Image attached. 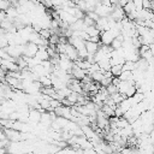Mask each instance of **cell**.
Segmentation results:
<instances>
[{
    "instance_id": "obj_13",
    "label": "cell",
    "mask_w": 154,
    "mask_h": 154,
    "mask_svg": "<svg viewBox=\"0 0 154 154\" xmlns=\"http://www.w3.org/2000/svg\"><path fill=\"white\" fill-rule=\"evenodd\" d=\"M112 78H113V77H107V76H105V77L102 78V81L100 82V84L103 85V87H107V85H109V84L112 83Z\"/></svg>"
},
{
    "instance_id": "obj_10",
    "label": "cell",
    "mask_w": 154,
    "mask_h": 154,
    "mask_svg": "<svg viewBox=\"0 0 154 154\" xmlns=\"http://www.w3.org/2000/svg\"><path fill=\"white\" fill-rule=\"evenodd\" d=\"M11 0H0V11H6L8 7H11Z\"/></svg>"
},
{
    "instance_id": "obj_16",
    "label": "cell",
    "mask_w": 154,
    "mask_h": 154,
    "mask_svg": "<svg viewBox=\"0 0 154 154\" xmlns=\"http://www.w3.org/2000/svg\"><path fill=\"white\" fill-rule=\"evenodd\" d=\"M112 5H118V0H111Z\"/></svg>"
},
{
    "instance_id": "obj_7",
    "label": "cell",
    "mask_w": 154,
    "mask_h": 154,
    "mask_svg": "<svg viewBox=\"0 0 154 154\" xmlns=\"http://www.w3.org/2000/svg\"><path fill=\"white\" fill-rule=\"evenodd\" d=\"M118 77H119V79H120V81H129V79H134L132 71H130V70H123Z\"/></svg>"
},
{
    "instance_id": "obj_11",
    "label": "cell",
    "mask_w": 154,
    "mask_h": 154,
    "mask_svg": "<svg viewBox=\"0 0 154 154\" xmlns=\"http://www.w3.org/2000/svg\"><path fill=\"white\" fill-rule=\"evenodd\" d=\"M109 46H111L113 49H118V48H120V47L123 46V41H120L119 38H117V37H116V38L112 41V43H111Z\"/></svg>"
},
{
    "instance_id": "obj_8",
    "label": "cell",
    "mask_w": 154,
    "mask_h": 154,
    "mask_svg": "<svg viewBox=\"0 0 154 154\" xmlns=\"http://www.w3.org/2000/svg\"><path fill=\"white\" fill-rule=\"evenodd\" d=\"M85 31L88 32L89 36H100V32H101V31L96 28L95 24H94V25H89V26H87Z\"/></svg>"
},
{
    "instance_id": "obj_1",
    "label": "cell",
    "mask_w": 154,
    "mask_h": 154,
    "mask_svg": "<svg viewBox=\"0 0 154 154\" xmlns=\"http://www.w3.org/2000/svg\"><path fill=\"white\" fill-rule=\"evenodd\" d=\"M120 34V30L118 29H107L100 32V42L101 45H107L109 46L112 41Z\"/></svg>"
},
{
    "instance_id": "obj_9",
    "label": "cell",
    "mask_w": 154,
    "mask_h": 154,
    "mask_svg": "<svg viewBox=\"0 0 154 154\" xmlns=\"http://www.w3.org/2000/svg\"><path fill=\"white\" fill-rule=\"evenodd\" d=\"M123 71V65L122 64H117V65H112L111 66V72L113 75V77H118L120 75V72Z\"/></svg>"
},
{
    "instance_id": "obj_5",
    "label": "cell",
    "mask_w": 154,
    "mask_h": 154,
    "mask_svg": "<svg viewBox=\"0 0 154 154\" xmlns=\"http://www.w3.org/2000/svg\"><path fill=\"white\" fill-rule=\"evenodd\" d=\"M65 53H66L67 57H69L71 60H73V61H76L77 59H79V58H78V52H77V49H76L70 42H66V51H65Z\"/></svg>"
},
{
    "instance_id": "obj_2",
    "label": "cell",
    "mask_w": 154,
    "mask_h": 154,
    "mask_svg": "<svg viewBox=\"0 0 154 154\" xmlns=\"http://www.w3.org/2000/svg\"><path fill=\"white\" fill-rule=\"evenodd\" d=\"M37 51H38V45H36V43L29 41V42H26V43L24 45L23 55H26V57H35Z\"/></svg>"
},
{
    "instance_id": "obj_4",
    "label": "cell",
    "mask_w": 154,
    "mask_h": 154,
    "mask_svg": "<svg viewBox=\"0 0 154 154\" xmlns=\"http://www.w3.org/2000/svg\"><path fill=\"white\" fill-rule=\"evenodd\" d=\"M70 73H71L72 78H77V79L82 81V79L85 77L87 71H85V70H83V69H81L79 66H77V65L75 64V65H73V67H72V70L70 71Z\"/></svg>"
},
{
    "instance_id": "obj_14",
    "label": "cell",
    "mask_w": 154,
    "mask_h": 154,
    "mask_svg": "<svg viewBox=\"0 0 154 154\" xmlns=\"http://www.w3.org/2000/svg\"><path fill=\"white\" fill-rule=\"evenodd\" d=\"M87 16H89V17H90V18H91L94 22H96V20L100 18V16H99V14H97L95 11H88V12H87Z\"/></svg>"
},
{
    "instance_id": "obj_15",
    "label": "cell",
    "mask_w": 154,
    "mask_h": 154,
    "mask_svg": "<svg viewBox=\"0 0 154 154\" xmlns=\"http://www.w3.org/2000/svg\"><path fill=\"white\" fill-rule=\"evenodd\" d=\"M83 22H84V24H85L87 26H89V25H94V24H95V22H94V20H93V19H91L89 16H87V14L84 16Z\"/></svg>"
},
{
    "instance_id": "obj_3",
    "label": "cell",
    "mask_w": 154,
    "mask_h": 154,
    "mask_svg": "<svg viewBox=\"0 0 154 154\" xmlns=\"http://www.w3.org/2000/svg\"><path fill=\"white\" fill-rule=\"evenodd\" d=\"M100 17H107L111 12H112V6H107L102 2H99L96 6H95V10H94Z\"/></svg>"
},
{
    "instance_id": "obj_12",
    "label": "cell",
    "mask_w": 154,
    "mask_h": 154,
    "mask_svg": "<svg viewBox=\"0 0 154 154\" xmlns=\"http://www.w3.org/2000/svg\"><path fill=\"white\" fill-rule=\"evenodd\" d=\"M106 89H107V91H108V94H109V95H112V94H114V93H117V91H118L117 85H114L113 83H111L109 85H107V87H106Z\"/></svg>"
},
{
    "instance_id": "obj_6",
    "label": "cell",
    "mask_w": 154,
    "mask_h": 154,
    "mask_svg": "<svg viewBox=\"0 0 154 154\" xmlns=\"http://www.w3.org/2000/svg\"><path fill=\"white\" fill-rule=\"evenodd\" d=\"M100 42H93V41H89L87 40L85 41V48L88 51V54H95L97 52V49L100 48Z\"/></svg>"
}]
</instances>
